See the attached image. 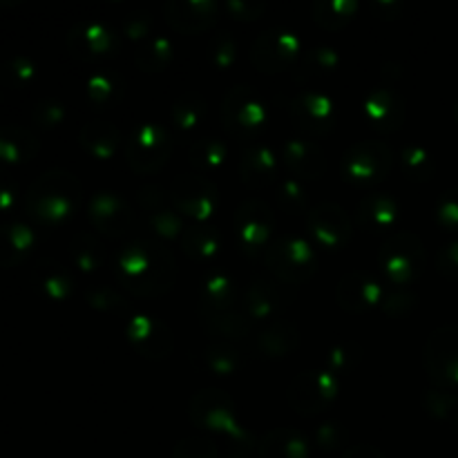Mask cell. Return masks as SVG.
I'll list each match as a JSON object with an SVG mask.
<instances>
[{"label":"cell","mask_w":458,"mask_h":458,"mask_svg":"<svg viewBox=\"0 0 458 458\" xmlns=\"http://www.w3.org/2000/svg\"><path fill=\"white\" fill-rule=\"evenodd\" d=\"M206 116V101L199 92H183L173 106V123L179 132H192Z\"/></svg>","instance_id":"74e56055"},{"label":"cell","mask_w":458,"mask_h":458,"mask_svg":"<svg viewBox=\"0 0 458 458\" xmlns=\"http://www.w3.org/2000/svg\"><path fill=\"white\" fill-rule=\"evenodd\" d=\"M423 401L429 414L447 420V423H452L458 414V396L450 389H429V392H425Z\"/></svg>","instance_id":"bcb514c9"},{"label":"cell","mask_w":458,"mask_h":458,"mask_svg":"<svg viewBox=\"0 0 458 458\" xmlns=\"http://www.w3.org/2000/svg\"><path fill=\"white\" fill-rule=\"evenodd\" d=\"M204 358L206 362H208L210 369L217 371V374H233L235 367L240 365V352H237L228 340L210 344V347L206 349Z\"/></svg>","instance_id":"f6af8a7d"},{"label":"cell","mask_w":458,"mask_h":458,"mask_svg":"<svg viewBox=\"0 0 458 458\" xmlns=\"http://www.w3.org/2000/svg\"><path fill=\"white\" fill-rule=\"evenodd\" d=\"M425 369L441 389L458 387V325H441L425 344Z\"/></svg>","instance_id":"9c48e42d"},{"label":"cell","mask_w":458,"mask_h":458,"mask_svg":"<svg viewBox=\"0 0 458 458\" xmlns=\"http://www.w3.org/2000/svg\"><path fill=\"white\" fill-rule=\"evenodd\" d=\"M282 161L289 168L291 177L300 179V182L320 177L327 168L325 150L307 137L286 139L282 146Z\"/></svg>","instance_id":"44dd1931"},{"label":"cell","mask_w":458,"mask_h":458,"mask_svg":"<svg viewBox=\"0 0 458 458\" xmlns=\"http://www.w3.org/2000/svg\"><path fill=\"white\" fill-rule=\"evenodd\" d=\"M31 280H34L36 289L47 295L49 300H65L74 289V276H72L70 267L54 258L38 259L31 271Z\"/></svg>","instance_id":"d4e9b609"},{"label":"cell","mask_w":458,"mask_h":458,"mask_svg":"<svg viewBox=\"0 0 458 458\" xmlns=\"http://www.w3.org/2000/svg\"><path fill=\"white\" fill-rule=\"evenodd\" d=\"M34 244L36 235L30 224L18 222V219L0 224V267H16L30 255Z\"/></svg>","instance_id":"4316f807"},{"label":"cell","mask_w":458,"mask_h":458,"mask_svg":"<svg viewBox=\"0 0 458 458\" xmlns=\"http://www.w3.org/2000/svg\"><path fill=\"white\" fill-rule=\"evenodd\" d=\"M18 204V183L12 174L0 170V213H12Z\"/></svg>","instance_id":"680465c9"},{"label":"cell","mask_w":458,"mask_h":458,"mask_svg":"<svg viewBox=\"0 0 458 458\" xmlns=\"http://www.w3.org/2000/svg\"><path fill=\"white\" fill-rule=\"evenodd\" d=\"M88 97L92 98V103L97 106H110V103L119 101L123 97V81L119 74H114L112 70H101L94 72L88 79Z\"/></svg>","instance_id":"60d3db41"},{"label":"cell","mask_w":458,"mask_h":458,"mask_svg":"<svg viewBox=\"0 0 458 458\" xmlns=\"http://www.w3.org/2000/svg\"><path fill=\"white\" fill-rule=\"evenodd\" d=\"M165 18L179 31H201L213 25L217 3L213 0H170L164 7Z\"/></svg>","instance_id":"cb8c5ba5"},{"label":"cell","mask_w":458,"mask_h":458,"mask_svg":"<svg viewBox=\"0 0 458 458\" xmlns=\"http://www.w3.org/2000/svg\"><path fill=\"white\" fill-rule=\"evenodd\" d=\"M36 74H38V65L27 54H16L3 61L0 65V83L9 89H22L30 83H34Z\"/></svg>","instance_id":"f35d334b"},{"label":"cell","mask_w":458,"mask_h":458,"mask_svg":"<svg viewBox=\"0 0 458 458\" xmlns=\"http://www.w3.org/2000/svg\"><path fill=\"white\" fill-rule=\"evenodd\" d=\"M85 298H88V302L94 309H101V311H121L128 304L125 302V295L116 286L92 284L85 291Z\"/></svg>","instance_id":"c3c4849f"},{"label":"cell","mask_w":458,"mask_h":458,"mask_svg":"<svg viewBox=\"0 0 458 458\" xmlns=\"http://www.w3.org/2000/svg\"><path fill=\"white\" fill-rule=\"evenodd\" d=\"M235 54H237V45L235 40L231 38V34L222 31V34L215 36L213 43H210V61H213L215 65L226 67L228 63H233Z\"/></svg>","instance_id":"11a10c76"},{"label":"cell","mask_w":458,"mask_h":458,"mask_svg":"<svg viewBox=\"0 0 458 458\" xmlns=\"http://www.w3.org/2000/svg\"><path fill=\"white\" fill-rule=\"evenodd\" d=\"M125 335L139 353L148 358H165L173 349V331L150 316H132L125 325Z\"/></svg>","instance_id":"ffe728a7"},{"label":"cell","mask_w":458,"mask_h":458,"mask_svg":"<svg viewBox=\"0 0 458 458\" xmlns=\"http://www.w3.org/2000/svg\"><path fill=\"white\" fill-rule=\"evenodd\" d=\"M276 226V215L264 199H244L235 208L233 228L246 253L255 255L267 246Z\"/></svg>","instance_id":"30bf717a"},{"label":"cell","mask_w":458,"mask_h":458,"mask_svg":"<svg viewBox=\"0 0 458 458\" xmlns=\"http://www.w3.org/2000/svg\"><path fill=\"white\" fill-rule=\"evenodd\" d=\"M318 443H320L322 447H327V450H331V447L340 445L344 438V429L340 428L338 423H327L322 425V428H318Z\"/></svg>","instance_id":"91938a15"},{"label":"cell","mask_w":458,"mask_h":458,"mask_svg":"<svg viewBox=\"0 0 458 458\" xmlns=\"http://www.w3.org/2000/svg\"><path fill=\"white\" fill-rule=\"evenodd\" d=\"M114 273L119 284L134 295H161L174 284V258L159 240L132 237L116 253Z\"/></svg>","instance_id":"6da1fadb"},{"label":"cell","mask_w":458,"mask_h":458,"mask_svg":"<svg viewBox=\"0 0 458 458\" xmlns=\"http://www.w3.org/2000/svg\"><path fill=\"white\" fill-rule=\"evenodd\" d=\"M380 268L396 286H410L425 262L423 242L414 233H394L385 237L378 253Z\"/></svg>","instance_id":"5b68a950"},{"label":"cell","mask_w":458,"mask_h":458,"mask_svg":"<svg viewBox=\"0 0 458 458\" xmlns=\"http://www.w3.org/2000/svg\"><path fill=\"white\" fill-rule=\"evenodd\" d=\"M191 416L199 428L224 434V437L233 438L237 445L250 441V437L237 420L235 405L222 389H201V392H197L191 401Z\"/></svg>","instance_id":"8992f818"},{"label":"cell","mask_w":458,"mask_h":458,"mask_svg":"<svg viewBox=\"0 0 458 458\" xmlns=\"http://www.w3.org/2000/svg\"><path fill=\"white\" fill-rule=\"evenodd\" d=\"M235 293V280L222 268H210L199 282V309H231Z\"/></svg>","instance_id":"1f68e13d"},{"label":"cell","mask_w":458,"mask_h":458,"mask_svg":"<svg viewBox=\"0 0 458 458\" xmlns=\"http://www.w3.org/2000/svg\"><path fill=\"white\" fill-rule=\"evenodd\" d=\"M398 217V201L394 195L387 192H374L358 201L356 208V222L360 224L365 231H387Z\"/></svg>","instance_id":"484cf974"},{"label":"cell","mask_w":458,"mask_h":458,"mask_svg":"<svg viewBox=\"0 0 458 458\" xmlns=\"http://www.w3.org/2000/svg\"><path fill=\"white\" fill-rule=\"evenodd\" d=\"M79 141L89 155L98 159H110L121 148V130L112 121L92 119L81 128Z\"/></svg>","instance_id":"f546056e"},{"label":"cell","mask_w":458,"mask_h":458,"mask_svg":"<svg viewBox=\"0 0 458 458\" xmlns=\"http://www.w3.org/2000/svg\"><path fill=\"white\" fill-rule=\"evenodd\" d=\"M179 242H182V249L186 250L188 258L192 259H213L222 249V235H219L217 228L204 226V224L183 228Z\"/></svg>","instance_id":"e575fe53"},{"label":"cell","mask_w":458,"mask_h":458,"mask_svg":"<svg viewBox=\"0 0 458 458\" xmlns=\"http://www.w3.org/2000/svg\"><path fill=\"white\" fill-rule=\"evenodd\" d=\"M141 197L143 213H146L148 224L152 226V231L159 237H182L183 233V215L179 213V208L174 206L173 195L168 191H164L157 183H146V186L139 191Z\"/></svg>","instance_id":"e0dca14e"},{"label":"cell","mask_w":458,"mask_h":458,"mask_svg":"<svg viewBox=\"0 0 458 458\" xmlns=\"http://www.w3.org/2000/svg\"><path fill=\"white\" fill-rule=\"evenodd\" d=\"M89 222L107 237H125L134 228V213L128 201L116 192H94L88 201Z\"/></svg>","instance_id":"2e32d148"},{"label":"cell","mask_w":458,"mask_h":458,"mask_svg":"<svg viewBox=\"0 0 458 458\" xmlns=\"http://www.w3.org/2000/svg\"><path fill=\"white\" fill-rule=\"evenodd\" d=\"M307 228L322 249L340 250L352 237L353 219L335 201H322L309 210Z\"/></svg>","instance_id":"7c38bea8"},{"label":"cell","mask_w":458,"mask_h":458,"mask_svg":"<svg viewBox=\"0 0 458 458\" xmlns=\"http://www.w3.org/2000/svg\"><path fill=\"white\" fill-rule=\"evenodd\" d=\"M298 343H300V331L298 327L291 325V322H282V320L271 322V325H267L258 334L259 352L273 358L289 353Z\"/></svg>","instance_id":"d590c367"},{"label":"cell","mask_w":458,"mask_h":458,"mask_svg":"<svg viewBox=\"0 0 458 458\" xmlns=\"http://www.w3.org/2000/svg\"><path fill=\"white\" fill-rule=\"evenodd\" d=\"M173 195L174 206L183 217H192L197 222H204L217 208V186L210 179L201 177V174H182L177 182L173 183Z\"/></svg>","instance_id":"5bb4252c"},{"label":"cell","mask_w":458,"mask_h":458,"mask_svg":"<svg viewBox=\"0 0 458 458\" xmlns=\"http://www.w3.org/2000/svg\"><path fill=\"white\" fill-rule=\"evenodd\" d=\"M277 173V157L267 143H250L240 161V174L249 186H264Z\"/></svg>","instance_id":"4dcf8cb0"},{"label":"cell","mask_w":458,"mask_h":458,"mask_svg":"<svg viewBox=\"0 0 458 458\" xmlns=\"http://www.w3.org/2000/svg\"><path fill=\"white\" fill-rule=\"evenodd\" d=\"M293 286L277 277L258 276L249 282L244 293V313L249 320H268L289 307Z\"/></svg>","instance_id":"9a60e30c"},{"label":"cell","mask_w":458,"mask_h":458,"mask_svg":"<svg viewBox=\"0 0 458 458\" xmlns=\"http://www.w3.org/2000/svg\"><path fill=\"white\" fill-rule=\"evenodd\" d=\"M228 155H231V148L226 146V141L217 137H206L199 141L191 143L188 148V157L195 164V168L199 170H217L226 164Z\"/></svg>","instance_id":"8d00e7d4"},{"label":"cell","mask_w":458,"mask_h":458,"mask_svg":"<svg viewBox=\"0 0 458 458\" xmlns=\"http://www.w3.org/2000/svg\"><path fill=\"white\" fill-rule=\"evenodd\" d=\"M452 425H454V428H456V432H458V414L454 416V420H452Z\"/></svg>","instance_id":"03108f58"},{"label":"cell","mask_w":458,"mask_h":458,"mask_svg":"<svg viewBox=\"0 0 458 458\" xmlns=\"http://www.w3.org/2000/svg\"><path fill=\"white\" fill-rule=\"evenodd\" d=\"M174 43L168 36H152L141 43L137 52V65L146 72H159L173 61Z\"/></svg>","instance_id":"ab89813d"},{"label":"cell","mask_w":458,"mask_h":458,"mask_svg":"<svg viewBox=\"0 0 458 458\" xmlns=\"http://www.w3.org/2000/svg\"><path fill=\"white\" fill-rule=\"evenodd\" d=\"M300 38L284 27L264 30L250 47V61L262 72L276 74L282 72L300 54Z\"/></svg>","instance_id":"4fadbf2b"},{"label":"cell","mask_w":458,"mask_h":458,"mask_svg":"<svg viewBox=\"0 0 458 458\" xmlns=\"http://www.w3.org/2000/svg\"><path fill=\"white\" fill-rule=\"evenodd\" d=\"M365 112L376 128L383 132H392L403 123L407 114L405 98L392 88H376L367 94Z\"/></svg>","instance_id":"603a6c76"},{"label":"cell","mask_w":458,"mask_h":458,"mask_svg":"<svg viewBox=\"0 0 458 458\" xmlns=\"http://www.w3.org/2000/svg\"><path fill=\"white\" fill-rule=\"evenodd\" d=\"M394 155L392 148L376 139H365V141L352 143L344 150L340 168H343L344 179L353 183H378L387 179L392 173Z\"/></svg>","instance_id":"52a82bcc"},{"label":"cell","mask_w":458,"mask_h":458,"mask_svg":"<svg viewBox=\"0 0 458 458\" xmlns=\"http://www.w3.org/2000/svg\"><path fill=\"white\" fill-rule=\"evenodd\" d=\"M343 458H385L383 452L374 445H356V447H349L344 452Z\"/></svg>","instance_id":"6125c7cd"},{"label":"cell","mask_w":458,"mask_h":458,"mask_svg":"<svg viewBox=\"0 0 458 458\" xmlns=\"http://www.w3.org/2000/svg\"><path fill=\"white\" fill-rule=\"evenodd\" d=\"M81 182L63 168H52L34 179L25 195V210L40 224H58L81 204Z\"/></svg>","instance_id":"7a4b0ae2"},{"label":"cell","mask_w":458,"mask_h":458,"mask_svg":"<svg viewBox=\"0 0 458 458\" xmlns=\"http://www.w3.org/2000/svg\"><path fill=\"white\" fill-rule=\"evenodd\" d=\"M356 9V0H318L313 3V16L327 30H338L352 21Z\"/></svg>","instance_id":"b9f144b4"},{"label":"cell","mask_w":458,"mask_h":458,"mask_svg":"<svg viewBox=\"0 0 458 458\" xmlns=\"http://www.w3.org/2000/svg\"><path fill=\"white\" fill-rule=\"evenodd\" d=\"M259 458H307L309 441L295 428H277L264 434L258 445Z\"/></svg>","instance_id":"83f0119b"},{"label":"cell","mask_w":458,"mask_h":458,"mask_svg":"<svg viewBox=\"0 0 458 458\" xmlns=\"http://www.w3.org/2000/svg\"><path fill=\"white\" fill-rule=\"evenodd\" d=\"M277 201H280L282 208L291 215L307 208L309 197H307V188H304V182H300V179L295 177L280 179V183H277Z\"/></svg>","instance_id":"ee69618b"},{"label":"cell","mask_w":458,"mask_h":458,"mask_svg":"<svg viewBox=\"0 0 458 458\" xmlns=\"http://www.w3.org/2000/svg\"><path fill=\"white\" fill-rule=\"evenodd\" d=\"M70 49L76 56H107L116 49L119 36L114 34L110 25H106L98 18H85V21L76 22L67 36Z\"/></svg>","instance_id":"d6986e66"},{"label":"cell","mask_w":458,"mask_h":458,"mask_svg":"<svg viewBox=\"0 0 458 458\" xmlns=\"http://www.w3.org/2000/svg\"><path fill=\"white\" fill-rule=\"evenodd\" d=\"M437 219L443 228L458 235V186L447 188L437 201Z\"/></svg>","instance_id":"f5cc1de1"},{"label":"cell","mask_w":458,"mask_h":458,"mask_svg":"<svg viewBox=\"0 0 458 458\" xmlns=\"http://www.w3.org/2000/svg\"><path fill=\"white\" fill-rule=\"evenodd\" d=\"M173 152V137L164 125L143 123L132 130L125 141V157L137 173L150 174L168 161Z\"/></svg>","instance_id":"ba28073f"},{"label":"cell","mask_w":458,"mask_h":458,"mask_svg":"<svg viewBox=\"0 0 458 458\" xmlns=\"http://www.w3.org/2000/svg\"><path fill=\"white\" fill-rule=\"evenodd\" d=\"M401 164L405 168V173L410 174L416 182H425V179L432 177L434 173V159L429 155L428 148L419 146V143H410L401 150Z\"/></svg>","instance_id":"7bdbcfd3"},{"label":"cell","mask_w":458,"mask_h":458,"mask_svg":"<svg viewBox=\"0 0 458 458\" xmlns=\"http://www.w3.org/2000/svg\"><path fill=\"white\" fill-rule=\"evenodd\" d=\"M222 123L235 139H253L267 123V103L250 85H233L219 107Z\"/></svg>","instance_id":"3957f363"},{"label":"cell","mask_w":458,"mask_h":458,"mask_svg":"<svg viewBox=\"0 0 458 458\" xmlns=\"http://www.w3.org/2000/svg\"><path fill=\"white\" fill-rule=\"evenodd\" d=\"M70 258L74 267L83 273H97L107 264L106 246L97 235H89V233H79L72 237Z\"/></svg>","instance_id":"836d02e7"},{"label":"cell","mask_w":458,"mask_h":458,"mask_svg":"<svg viewBox=\"0 0 458 458\" xmlns=\"http://www.w3.org/2000/svg\"><path fill=\"white\" fill-rule=\"evenodd\" d=\"M338 376L327 369H309L293 378L289 387V403L300 414H316L325 410L338 394Z\"/></svg>","instance_id":"8fae6325"},{"label":"cell","mask_w":458,"mask_h":458,"mask_svg":"<svg viewBox=\"0 0 458 458\" xmlns=\"http://www.w3.org/2000/svg\"><path fill=\"white\" fill-rule=\"evenodd\" d=\"M228 12L235 13L237 18H255L259 16V13L264 12V4L262 3H255V0H233V3H228Z\"/></svg>","instance_id":"94428289"},{"label":"cell","mask_w":458,"mask_h":458,"mask_svg":"<svg viewBox=\"0 0 458 458\" xmlns=\"http://www.w3.org/2000/svg\"><path fill=\"white\" fill-rule=\"evenodd\" d=\"M228 458H249V456H246V454H237V452H233V454L228 456Z\"/></svg>","instance_id":"be15d7a7"},{"label":"cell","mask_w":458,"mask_h":458,"mask_svg":"<svg viewBox=\"0 0 458 458\" xmlns=\"http://www.w3.org/2000/svg\"><path fill=\"white\" fill-rule=\"evenodd\" d=\"M437 267L443 276L458 280V237L452 242H447L437 255Z\"/></svg>","instance_id":"6f0895ef"},{"label":"cell","mask_w":458,"mask_h":458,"mask_svg":"<svg viewBox=\"0 0 458 458\" xmlns=\"http://www.w3.org/2000/svg\"><path fill=\"white\" fill-rule=\"evenodd\" d=\"M383 284L371 276L369 271H349L335 286V298L340 307L347 311H367L374 304H380L383 298Z\"/></svg>","instance_id":"7402d4cb"},{"label":"cell","mask_w":458,"mask_h":458,"mask_svg":"<svg viewBox=\"0 0 458 458\" xmlns=\"http://www.w3.org/2000/svg\"><path fill=\"white\" fill-rule=\"evenodd\" d=\"M173 458H217V447L208 438L188 437L174 445Z\"/></svg>","instance_id":"db71d44e"},{"label":"cell","mask_w":458,"mask_h":458,"mask_svg":"<svg viewBox=\"0 0 458 458\" xmlns=\"http://www.w3.org/2000/svg\"><path fill=\"white\" fill-rule=\"evenodd\" d=\"M416 302V295L410 286H396L383 291V298H380V304H383L385 311L389 316H401V313H407Z\"/></svg>","instance_id":"816d5d0a"},{"label":"cell","mask_w":458,"mask_h":458,"mask_svg":"<svg viewBox=\"0 0 458 458\" xmlns=\"http://www.w3.org/2000/svg\"><path fill=\"white\" fill-rule=\"evenodd\" d=\"M356 360H358V347H353V344H347V343L331 344L329 352L325 353V367L327 371H331L334 376H338L340 371L356 365Z\"/></svg>","instance_id":"681fc988"},{"label":"cell","mask_w":458,"mask_h":458,"mask_svg":"<svg viewBox=\"0 0 458 458\" xmlns=\"http://www.w3.org/2000/svg\"><path fill=\"white\" fill-rule=\"evenodd\" d=\"M199 318L213 334L222 335L224 340L242 338L250 331V320L246 313H240L235 307L231 309H199Z\"/></svg>","instance_id":"d6a6232c"},{"label":"cell","mask_w":458,"mask_h":458,"mask_svg":"<svg viewBox=\"0 0 458 458\" xmlns=\"http://www.w3.org/2000/svg\"><path fill=\"white\" fill-rule=\"evenodd\" d=\"M121 27H123V31L128 34V38L132 40H146L148 31H150L152 27V18L148 12H141V9H137V12L128 13V16L123 18V22H121Z\"/></svg>","instance_id":"9f6ffc18"},{"label":"cell","mask_w":458,"mask_h":458,"mask_svg":"<svg viewBox=\"0 0 458 458\" xmlns=\"http://www.w3.org/2000/svg\"><path fill=\"white\" fill-rule=\"evenodd\" d=\"M316 250L304 237L284 235L267 246V267L277 280L286 284H300L316 271Z\"/></svg>","instance_id":"277c9868"},{"label":"cell","mask_w":458,"mask_h":458,"mask_svg":"<svg viewBox=\"0 0 458 458\" xmlns=\"http://www.w3.org/2000/svg\"><path fill=\"white\" fill-rule=\"evenodd\" d=\"M40 141L25 125H0V161L25 164L38 152Z\"/></svg>","instance_id":"f1b7e54d"},{"label":"cell","mask_w":458,"mask_h":458,"mask_svg":"<svg viewBox=\"0 0 458 458\" xmlns=\"http://www.w3.org/2000/svg\"><path fill=\"white\" fill-rule=\"evenodd\" d=\"M454 119L458 121V98H456V103H454Z\"/></svg>","instance_id":"e7e4bbea"},{"label":"cell","mask_w":458,"mask_h":458,"mask_svg":"<svg viewBox=\"0 0 458 458\" xmlns=\"http://www.w3.org/2000/svg\"><path fill=\"white\" fill-rule=\"evenodd\" d=\"M338 65V52L329 45H318V47L309 49L304 56V70L307 74H327Z\"/></svg>","instance_id":"f907efd6"},{"label":"cell","mask_w":458,"mask_h":458,"mask_svg":"<svg viewBox=\"0 0 458 458\" xmlns=\"http://www.w3.org/2000/svg\"><path fill=\"white\" fill-rule=\"evenodd\" d=\"M65 114V103L58 101L56 97L40 98L34 106V110H31V119H34V123L40 125V128H56L58 123H63Z\"/></svg>","instance_id":"7dc6e473"},{"label":"cell","mask_w":458,"mask_h":458,"mask_svg":"<svg viewBox=\"0 0 458 458\" xmlns=\"http://www.w3.org/2000/svg\"><path fill=\"white\" fill-rule=\"evenodd\" d=\"M289 114L298 128H302L309 134H325L331 130V123L335 119V106L331 97L325 92H300L291 98Z\"/></svg>","instance_id":"ac0fdd59"}]
</instances>
